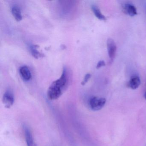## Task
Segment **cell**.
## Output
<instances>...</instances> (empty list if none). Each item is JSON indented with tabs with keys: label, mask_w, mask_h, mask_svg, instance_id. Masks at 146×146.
<instances>
[{
	"label": "cell",
	"mask_w": 146,
	"mask_h": 146,
	"mask_svg": "<svg viewBox=\"0 0 146 146\" xmlns=\"http://www.w3.org/2000/svg\"><path fill=\"white\" fill-rule=\"evenodd\" d=\"M67 70L64 68L61 76L59 79L52 83L47 92L48 98L51 100H57L63 94L68 83Z\"/></svg>",
	"instance_id": "obj_1"
},
{
	"label": "cell",
	"mask_w": 146,
	"mask_h": 146,
	"mask_svg": "<svg viewBox=\"0 0 146 146\" xmlns=\"http://www.w3.org/2000/svg\"><path fill=\"white\" fill-rule=\"evenodd\" d=\"M106 100L104 98L92 97L90 100L89 105L90 108L94 111H99L106 104Z\"/></svg>",
	"instance_id": "obj_2"
},
{
	"label": "cell",
	"mask_w": 146,
	"mask_h": 146,
	"mask_svg": "<svg viewBox=\"0 0 146 146\" xmlns=\"http://www.w3.org/2000/svg\"><path fill=\"white\" fill-rule=\"evenodd\" d=\"M107 47L108 52V56L110 58L111 62L113 61L116 55L117 51V47L114 41L111 38L108 39L107 41Z\"/></svg>",
	"instance_id": "obj_3"
},
{
	"label": "cell",
	"mask_w": 146,
	"mask_h": 146,
	"mask_svg": "<svg viewBox=\"0 0 146 146\" xmlns=\"http://www.w3.org/2000/svg\"><path fill=\"white\" fill-rule=\"evenodd\" d=\"M3 102L6 108H10L13 105L14 102V96L11 91L7 90L3 97Z\"/></svg>",
	"instance_id": "obj_4"
},
{
	"label": "cell",
	"mask_w": 146,
	"mask_h": 146,
	"mask_svg": "<svg viewBox=\"0 0 146 146\" xmlns=\"http://www.w3.org/2000/svg\"><path fill=\"white\" fill-rule=\"evenodd\" d=\"M24 130L27 146H37L30 130L25 125L24 126Z\"/></svg>",
	"instance_id": "obj_5"
},
{
	"label": "cell",
	"mask_w": 146,
	"mask_h": 146,
	"mask_svg": "<svg viewBox=\"0 0 146 146\" xmlns=\"http://www.w3.org/2000/svg\"><path fill=\"white\" fill-rule=\"evenodd\" d=\"M19 73L22 78L25 81H29L31 79V74L28 66H24L19 69Z\"/></svg>",
	"instance_id": "obj_6"
},
{
	"label": "cell",
	"mask_w": 146,
	"mask_h": 146,
	"mask_svg": "<svg viewBox=\"0 0 146 146\" xmlns=\"http://www.w3.org/2000/svg\"><path fill=\"white\" fill-rule=\"evenodd\" d=\"M123 11L125 13L131 17L137 15V11L136 7L133 5L129 4H125L123 7Z\"/></svg>",
	"instance_id": "obj_7"
},
{
	"label": "cell",
	"mask_w": 146,
	"mask_h": 146,
	"mask_svg": "<svg viewBox=\"0 0 146 146\" xmlns=\"http://www.w3.org/2000/svg\"><path fill=\"white\" fill-rule=\"evenodd\" d=\"M39 46L38 45H33L30 46V51L32 56L36 59L43 58L44 54L42 53L38 50Z\"/></svg>",
	"instance_id": "obj_8"
},
{
	"label": "cell",
	"mask_w": 146,
	"mask_h": 146,
	"mask_svg": "<svg viewBox=\"0 0 146 146\" xmlns=\"http://www.w3.org/2000/svg\"><path fill=\"white\" fill-rule=\"evenodd\" d=\"M12 13L16 21L19 22L23 19L21 10L18 6L14 5L11 9Z\"/></svg>",
	"instance_id": "obj_9"
},
{
	"label": "cell",
	"mask_w": 146,
	"mask_h": 146,
	"mask_svg": "<svg viewBox=\"0 0 146 146\" xmlns=\"http://www.w3.org/2000/svg\"><path fill=\"white\" fill-rule=\"evenodd\" d=\"M141 84V80L137 76H133L129 82V86L132 89L135 90L139 87Z\"/></svg>",
	"instance_id": "obj_10"
},
{
	"label": "cell",
	"mask_w": 146,
	"mask_h": 146,
	"mask_svg": "<svg viewBox=\"0 0 146 146\" xmlns=\"http://www.w3.org/2000/svg\"><path fill=\"white\" fill-rule=\"evenodd\" d=\"M91 9L95 16L98 19L100 20H103V21H106L107 20L106 18L102 13L100 10L96 6L93 5L91 6Z\"/></svg>",
	"instance_id": "obj_11"
},
{
	"label": "cell",
	"mask_w": 146,
	"mask_h": 146,
	"mask_svg": "<svg viewBox=\"0 0 146 146\" xmlns=\"http://www.w3.org/2000/svg\"><path fill=\"white\" fill-rule=\"evenodd\" d=\"M91 77V75H90V74H89V73H88V74H86V75H85V76H84L83 81L82 82V83H81L82 85H85V84L88 82L89 80L90 79Z\"/></svg>",
	"instance_id": "obj_12"
},
{
	"label": "cell",
	"mask_w": 146,
	"mask_h": 146,
	"mask_svg": "<svg viewBox=\"0 0 146 146\" xmlns=\"http://www.w3.org/2000/svg\"><path fill=\"white\" fill-rule=\"evenodd\" d=\"M106 66V63H105V61L104 60H100L97 64L96 68L97 69H100L101 67H102V66Z\"/></svg>",
	"instance_id": "obj_13"
},
{
	"label": "cell",
	"mask_w": 146,
	"mask_h": 146,
	"mask_svg": "<svg viewBox=\"0 0 146 146\" xmlns=\"http://www.w3.org/2000/svg\"><path fill=\"white\" fill-rule=\"evenodd\" d=\"M144 98H145V100H146V92H145V94H144Z\"/></svg>",
	"instance_id": "obj_14"
}]
</instances>
